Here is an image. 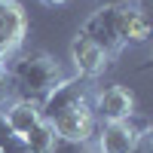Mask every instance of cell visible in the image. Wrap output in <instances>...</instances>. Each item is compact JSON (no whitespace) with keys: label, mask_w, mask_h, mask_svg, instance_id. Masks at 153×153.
<instances>
[{"label":"cell","mask_w":153,"mask_h":153,"mask_svg":"<svg viewBox=\"0 0 153 153\" xmlns=\"http://www.w3.org/2000/svg\"><path fill=\"white\" fill-rule=\"evenodd\" d=\"M3 120L12 132H16L22 141L31 135V129H37V126L43 123V110L40 104H31V101H9V104L3 107Z\"/></svg>","instance_id":"ba28073f"},{"label":"cell","mask_w":153,"mask_h":153,"mask_svg":"<svg viewBox=\"0 0 153 153\" xmlns=\"http://www.w3.org/2000/svg\"><path fill=\"white\" fill-rule=\"evenodd\" d=\"M0 153H28V144L6 126L3 110H0Z\"/></svg>","instance_id":"30bf717a"},{"label":"cell","mask_w":153,"mask_h":153,"mask_svg":"<svg viewBox=\"0 0 153 153\" xmlns=\"http://www.w3.org/2000/svg\"><path fill=\"white\" fill-rule=\"evenodd\" d=\"M25 144H28V153H58V135L52 132V126H49L46 120L37 126V129H31V135L25 138Z\"/></svg>","instance_id":"9c48e42d"},{"label":"cell","mask_w":153,"mask_h":153,"mask_svg":"<svg viewBox=\"0 0 153 153\" xmlns=\"http://www.w3.org/2000/svg\"><path fill=\"white\" fill-rule=\"evenodd\" d=\"M9 101H16L12 95V86H9V76H6V68H0V110H3Z\"/></svg>","instance_id":"8fae6325"},{"label":"cell","mask_w":153,"mask_h":153,"mask_svg":"<svg viewBox=\"0 0 153 153\" xmlns=\"http://www.w3.org/2000/svg\"><path fill=\"white\" fill-rule=\"evenodd\" d=\"M6 76L12 86V95L19 101L40 104L55 92L61 83L71 80V74L61 68V61L49 52H22L6 65Z\"/></svg>","instance_id":"3957f363"},{"label":"cell","mask_w":153,"mask_h":153,"mask_svg":"<svg viewBox=\"0 0 153 153\" xmlns=\"http://www.w3.org/2000/svg\"><path fill=\"white\" fill-rule=\"evenodd\" d=\"M43 120L52 126V132L58 135V141L68 144H86L95 132V110L89 101L86 83L80 76H71L68 83H61L52 95L43 101Z\"/></svg>","instance_id":"7a4b0ae2"},{"label":"cell","mask_w":153,"mask_h":153,"mask_svg":"<svg viewBox=\"0 0 153 153\" xmlns=\"http://www.w3.org/2000/svg\"><path fill=\"white\" fill-rule=\"evenodd\" d=\"M95 117H101L104 123H123V120H132L135 117V95H132V89H126L120 83H113L107 89H101L98 98H95Z\"/></svg>","instance_id":"8992f818"},{"label":"cell","mask_w":153,"mask_h":153,"mask_svg":"<svg viewBox=\"0 0 153 153\" xmlns=\"http://www.w3.org/2000/svg\"><path fill=\"white\" fill-rule=\"evenodd\" d=\"M40 3H43V6H49V9H55V6L65 3V0H40Z\"/></svg>","instance_id":"5bb4252c"},{"label":"cell","mask_w":153,"mask_h":153,"mask_svg":"<svg viewBox=\"0 0 153 153\" xmlns=\"http://www.w3.org/2000/svg\"><path fill=\"white\" fill-rule=\"evenodd\" d=\"M28 34V16L19 0H0V68H6Z\"/></svg>","instance_id":"277c9868"},{"label":"cell","mask_w":153,"mask_h":153,"mask_svg":"<svg viewBox=\"0 0 153 153\" xmlns=\"http://www.w3.org/2000/svg\"><path fill=\"white\" fill-rule=\"evenodd\" d=\"M129 153H153V150H150V132L138 138V144H135V147H132Z\"/></svg>","instance_id":"7c38bea8"},{"label":"cell","mask_w":153,"mask_h":153,"mask_svg":"<svg viewBox=\"0 0 153 153\" xmlns=\"http://www.w3.org/2000/svg\"><path fill=\"white\" fill-rule=\"evenodd\" d=\"M71 61H74V71H76L80 80H95V76H101V74L107 71L110 55H107L95 40L76 34L74 43H71Z\"/></svg>","instance_id":"52a82bcc"},{"label":"cell","mask_w":153,"mask_h":153,"mask_svg":"<svg viewBox=\"0 0 153 153\" xmlns=\"http://www.w3.org/2000/svg\"><path fill=\"white\" fill-rule=\"evenodd\" d=\"M83 37L95 40L104 52L113 58L123 46H144L150 40V19L147 6L129 0V3L98 6V12L83 25Z\"/></svg>","instance_id":"6da1fadb"},{"label":"cell","mask_w":153,"mask_h":153,"mask_svg":"<svg viewBox=\"0 0 153 153\" xmlns=\"http://www.w3.org/2000/svg\"><path fill=\"white\" fill-rule=\"evenodd\" d=\"M101 6H113V3H129V0H98ZM138 3H144V0H138Z\"/></svg>","instance_id":"4fadbf2b"},{"label":"cell","mask_w":153,"mask_h":153,"mask_svg":"<svg viewBox=\"0 0 153 153\" xmlns=\"http://www.w3.org/2000/svg\"><path fill=\"white\" fill-rule=\"evenodd\" d=\"M147 132V120H141L138 113L123 123H104L98 129V153H129L138 144V138Z\"/></svg>","instance_id":"5b68a950"}]
</instances>
